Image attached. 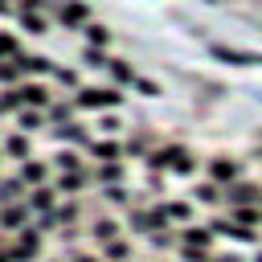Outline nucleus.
Returning a JSON list of instances; mask_svg holds the SVG:
<instances>
[{
    "label": "nucleus",
    "instance_id": "nucleus-2",
    "mask_svg": "<svg viewBox=\"0 0 262 262\" xmlns=\"http://www.w3.org/2000/svg\"><path fill=\"white\" fill-rule=\"evenodd\" d=\"M49 0H16V20H20V29L25 33H33V37H45V29H49Z\"/></svg>",
    "mask_w": 262,
    "mask_h": 262
},
{
    "label": "nucleus",
    "instance_id": "nucleus-15",
    "mask_svg": "<svg viewBox=\"0 0 262 262\" xmlns=\"http://www.w3.org/2000/svg\"><path fill=\"white\" fill-rule=\"evenodd\" d=\"M82 33H86V41H90V45H106V29H102V25H90V20H86V25H82Z\"/></svg>",
    "mask_w": 262,
    "mask_h": 262
},
{
    "label": "nucleus",
    "instance_id": "nucleus-4",
    "mask_svg": "<svg viewBox=\"0 0 262 262\" xmlns=\"http://www.w3.org/2000/svg\"><path fill=\"white\" fill-rule=\"evenodd\" d=\"M86 164H115V160H123V143L115 139V135H102V139H90L86 147Z\"/></svg>",
    "mask_w": 262,
    "mask_h": 262
},
{
    "label": "nucleus",
    "instance_id": "nucleus-7",
    "mask_svg": "<svg viewBox=\"0 0 262 262\" xmlns=\"http://www.w3.org/2000/svg\"><path fill=\"white\" fill-rule=\"evenodd\" d=\"M119 229H123V221H119V217H111V213H102V217H94V221H90V229H86V233H90V242H94V246L102 250L106 242L123 237Z\"/></svg>",
    "mask_w": 262,
    "mask_h": 262
},
{
    "label": "nucleus",
    "instance_id": "nucleus-1",
    "mask_svg": "<svg viewBox=\"0 0 262 262\" xmlns=\"http://www.w3.org/2000/svg\"><path fill=\"white\" fill-rule=\"evenodd\" d=\"M70 102H74V111L102 115V111H119L123 106V94H119V86H90V82H82Z\"/></svg>",
    "mask_w": 262,
    "mask_h": 262
},
{
    "label": "nucleus",
    "instance_id": "nucleus-21",
    "mask_svg": "<svg viewBox=\"0 0 262 262\" xmlns=\"http://www.w3.org/2000/svg\"><path fill=\"white\" fill-rule=\"evenodd\" d=\"M45 262H70V258H45Z\"/></svg>",
    "mask_w": 262,
    "mask_h": 262
},
{
    "label": "nucleus",
    "instance_id": "nucleus-20",
    "mask_svg": "<svg viewBox=\"0 0 262 262\" xmlns=\"http://www.w3.org/2000/svg\"><path fill=\"white\" fill-rule=\"evenodd\" d=\"M254 262H262V246H258V254H254Z\"/></svg>",
    "mask_w": 262,
    "mask_h": 262
},
{
    "label": "nucleus",
    "instance_id": "nucleus-11",
    "mask_svg": "<svg viewBox=\"0 0 262 262\" xmlns=\"http://www.w3.org/2000/svg\"><path fill=\"white\" fill-rule=\"evenodd\" d=\"M192 205H225V188L213 180H201L192 184Z\"/></svg>",
    "mask_w": 262,
    "mask_h": 262
},
{
    "label": "nucleus",
    "instance_id": "nucleus-17",
    "mask_svg": "<svg viewBox=\"0 0 262 262\" xmlns=\"http://www.w3.org/2000/svg\"><path fill=\"white\" fill-rule=\"evenodd\" d=\"M0 262H16V258H12V250H8V242H0Z\"/></svg>",
    "mask_w": 262,
    "mask_h": 262
},
{
    "label": "nucleus",
    "instance_id": "nucleus-19",
    "mask_svg": "<svg viewBox=\"0 0 262 262\" xmlns=\"http://www.w3.org/2000/svg\"><path fill=\"white\" fill-rule=\"evenodd\" d=\"M12 8H16V0H0V16H4V12H12Z\"/></svg>",
    "mask_w": 262,
    "mask_h": 262
},
{
    "label": "nucleus",
    "instance_id": "nucleus-6",
    "mask_svg": "<svg viewBox=\"0 0 262 262\" xmlns=\"http://www.w3.org/2000/svg\"><path fill=\"white\" fill-rule=\"evenodd\" d=\"M0 156H8V160H29L33 156V135L29 131H0Z\"/></svg>",
    "mask_w": 262,
    "mask_h": 262
},
{
    "label": "nucleus",
    "instance_id": "nucleus-8",
    "mask_svg": "<svg viewBox=\"0 0 262 262\" xmlns=\"http://www.w3.org/2000/svg\"><path fill=\"white\" fill-rule=\"evenodd\" d=\"M25 225H33V213H29L25 196H20V201H12V205H0V229L16 233V229H25Z\"/></svg>",
    "mask_w": 262,
    "mask_h": 262
},
{
    "label": "nucleus",
    "instance_id": "nucleus-5",
    "mask_svg": "<svg viewBox=\"0 0 262 262\" xmlns=\"http://www.w3.org/2000/svg\"><path fill=\"white\" fill-rule=\"evenodd\" d=\"M156 209L172 229L176 225H192V201L188 196H164V201H156Z\"/></svg>",
    "mask_w": 262,
    "mask_h": 262
},
{
    "label": "nucleus",
    "instance_id": "nucleus-9",
    "mask_svg": "<svg viewBox=\"0 0 262 262\" xmlns=\"http://www.w3.org/2000/svg\"><path fill=\"white\" fill-rule=\"evenodd\" d=\"M49 8H53V20H61V25H70V29H82V25L90 20L78 0H49Z\"/></svg>",
    "mask_w": 262,
    "mask_h": 262
},
{
    "label": "nucleus",
    "instance_id": "nucleus-22",
    "mask_svg": "<svg viewBox=\"0 0 262 262\" xmlns=\"http://www.w3.org/2000/svg\"><path fill=\"white\" fill-rule=\"evenodd\" d=\"M0 160H4V156H0Z\"/></svg>",
    "mask_w": 262,
    "mask_h": 262
},
{
    "label": "nucleus",
    "instance_id": "nucleus-14",
    "mask_svg": "<svg viewBox=\"0 0 262 262\" xmlns=\"http://www.w3.org/2000/svg\"><path fill=\"white\" fill-rule=\"evenodd\" d=\"M20 53H25V49H20V41H16L12 33H4V29H0V61H16Z\"/></svg>",
    "mask_w": 262,
    "mask_h": 262
},
{
    "label": "nucleus",
    "instance_id": "nucleus-18",
    "mask_svg": "<svg viewBox=\"0 0 262 262\" xmlns=\"http://www.w3.org/2000/svg\"><path fill=\"white\" fill-rule=\"evenodd\" d=\"M209 262H242V258H237V254H213Z\"/></svg>",
    "mask_w": 262,
    "mask_h": 262
},
{
    "label": "nucleus",
    "instance_id": "nucleus-12",
    "mask_svg": "<svg viewBox=\"0 0 262 262\" xmlns=\"http://www.w3.org/2000/svg\"><path fill=\"white\" fill-rule=\"evenodd\" d=\"M29 188H25V180L16 176V172H8V176H0V205H12V201H20Z\"/></svg>",
    "mask_w": 262,
    "mask_h": 262
},
{
    "label": "nucleus",
    "instance_id": "nucleus-3",
    "mask_svg": "<svg viewBox=\"0 0 262 262\" xmlns=\"http://www.w3.org/2000/svg\"><path fill=\"white\" fill-rule=\"evenodd\" d=\"M205 180H213V184L229 188V184H237V180H242V164H237V160H229V156H213V160L205 164Z\"/></svg>",
    "mask_w": 262,
    "mask_h": 262
},
{
    "label": "nucleus",
    "instance_id": "nucleus-10",
    "mask_svg": "<svg viewBox=\"0 0 262 262\" xmlns=\"http://www.w3.org/2000/svg\"><path fill=\"white\" fill-rule=\"evenodd\" d=\"M16 176L25 180V188H41V184H49V164L29 156V160H20V164H16Z\"/></svg>",
    "mask_w": 262,
    "mask_h": 262
},
{
    "label": "nucleus",
    "instance_id": "nucleus-13",
    "mask_svg": "<svg viewBox=\"0 0 262 262\" xmlns=\"http://www.w3.org/2000/svg\"><path fill=\"white\" fill-rule=\"evenodd\" d=\"M98 254H102V262H131V254H135V250H131V242H127V237H115V242H106Z\"/></svg>",
    "mask_w": 262,
    "mask_h": 262
},
{
    "label": "nucleus",
    "instance_id": "nucleus-16",
    "mask_svg": "<svg viewBox=\"0 0 262 262\" xmlns=\"http://www.w3.org/2000/svg\"><path fill=\"white\" fill-rule=\"evenodd\" d=\"M70 262H102V254H90V250H74Z\"/></svg>",
    "mask_w": 262,
    "mask_h": 262
}]
</instances>
